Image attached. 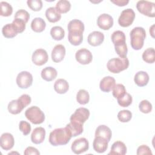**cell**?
Instances as JSON below:
<instances>
[{"label": "cell", "instance_id": "41", "mask_svg": "<svg viewBox=\"0 0 155 155\" xmlns=\"http://www.w3.org/2000/svg\"><path fill=\"white\" fill-rule=\"evenodd\" d=\"M114 48L116 53L119 56V57L120 58L127 57L128 48H127V45L126 42L114 45Z\"/></svg>", "mask_w": 155, "mask_h": 155}, {"label": "cell", "instance_id": "34", "mask_svg": "<svg viewBox=\"0 0 155 155\" xmlns=\"http://www.w3.org/2000/svg\"><path fill=\"white\" fill-rule=\"evenodd\" d=\"M143 60L148 64H153L155 61V51L153 48H148L142 54Z\"/></svg>", "mask_w": 155, "mask_h": 155}, {"label": "cell", "instance_id": "27", "mask_svg": "<svg viewBox=\"0 0 155 155\" xmlns=\"http://www.w3.org/2000/svg\"><path fill=\"white\" fill-rule=\"evenodd\" d=\"M54 89L59 94H64L69 89L68 83L64 79H58L54 82Z\"/></svg>", "mask_w": 155, "mask_h": 155}, {"label": "cell", "instance_id": "33", "mask_svg": "<svg viewBox=\"0 0 155 155\" xmlns=\"http://www.w3.org/2000/svg\"><path fill=\"white\" fill-rule=\"evenodd\" d=\"M76 100L81 105H85L88 104L90 100L88 92L84 89L79 90L76 94Z\"/></svg>", "mask_w": 155, "mask_h": 155}, {"label": "cell", "instance_id": "46", "mask_svg": "<svg viewBox=\"0 0 155 155\" xmlns=\"http://www.w3.org/2000/svg\"><path fill=\"white\" fill-rule=\"evenodd\" d=\"M136 153L137 155H141V154H150V155H151L153 154L150 147L146 145H142L139 146L137 149Z\"/></svg>", "mask_w": 155, "mask_h": 155}, {"label": "cell", "instance_id": "6", "mask_svg": "<svg viewBox=\"0 0 155 155\" xmlns=\"http://www.w3.org/2000/svg\"><path fill=\"white\" fill-rule=\"evenodd\" d=\"M135 18V13L131 8L124 10L118 19L119 24L123 27H129L132 24Z\"/></svg>", "mask_w": 155, "mask_h": 155}, {"label": "cell", "instance_id": "35", "mask_svg": "<svg viewBox=\"0 0 155 155\" xmlns=\"http://www.w3.org/2000/svg\"><path fill=\"white\" fill-rule=\"evenodd\" d=\"M56 8L60 13H66L71 8V4L67 0H60L56 5Z\"/></svg>", "mask_w": 155, "mask_h": 155}, {"label": "cell", "instance_id": "43", "mask_svg": "<svg viewBox=\"0 0 155 155\" xmlns=\"http://www.w3.org/2000/svg\"><path fill=\"white\" fill-rule=\"evenodd\" d=\"M27 3L28 7L35 12L39 11L42 8V2L41 0H28Z\"/></svg>", "mask_w": 155, "mask_h": 155}, {"label": "cell", "instance_id": "37", "mask_svg": "<svg viewBox=\"0 0 155 155\" xmlns=\"http://www.w3.org/2000/svg\"><path fill=\"white\" fill-rule=\"evenodd\" d=\"M113 96L116 99H119L127 93L125 86L121 84H117L113 88Z\"/></svg>", "mask_w": 155, "mask_h": 155}, {"label": "cell", "instance_id": "5", "mask_svg": "<svg viewBox=\"0 0 155 155\" xmlns=\"http://www.w3.org/2000/svg\"><path fill=\"white\" fill-rule=\"evenodd\" d=\"M137 10L142 14L148 17L155 16V4L148 1H139L136 4Z\"/></svg>", "mask_w": 155, "mask_h": 155}, {"label": "cell", "instance_id": "36", "mask_svg": "<svg viewBox=\"0 0 155 155\" xmlns=\"http://www.w3.org/2000/svg\"><path fill=\"white\" fill-rule=\"evenodd\" d=\"M12 13L13 8L9 3L5 1H1L0 2V14L2 16H9Z\"/></svg>", "mask_w": 155, "mask_h": 155}, {"label": "cell", "instance_id": "15", "mask_svg": "<svg viewBox=\"0 0 155 155\" xmlns=\"http://www.w3.org/2000/svg\"><path fill=\"white\" fill-rule=\"evenodd\" d=\"M104 40V35L99 31H94L89 34L87 38L88 44L93 47L100 45Z\"/></svg>", "mask_w": 155, "mask_h": 155}, {"label": "cell", "instance_id": "28", "mask_svg": "<svg viewBox=\"0 0 155 155\" xmlns=\"http://www.w3.org/2000/svg\"><path fill=\"white\" fill-rule=\"evenodd\" d=\"M46 27L45 21L41 18H35L31 22V28L33 31L36 33L43 31Z\"/></svg>", "mask_w": 155, "mask_h": 155}, {"label": "cell", "instance_id": "42", "mask_svg": "<svg viewBox=\"0 0 155 155\" xmlns=\"http://www.w3.org/2000/svg\"><path fill=\"white\" fill-rule=\"evenodd\" d=\"M139 110L143 113H149L151 111L153 107L151 104L147 100H142L139 105Z\"/></svg>", "mask_w": 155, "mask_h": 155}, {"label": "cell", "instance_id": "4", "mask_svg": "<svg viewBox=\"0 0 155 155\" xmlns=\"http://www.w3.org/2000/svg\"><path fill=\"white\" fill-rule=\"evenodd\" d=\"M25 116L33 124H41L45 120L44 113L36 106H31L27 109L25 112Z\"/></svg>", "mask_w": 155, "mask_h": 155}, {"label": "cell", "instance_id": "10", "mask_svg": "<svg viewBox=\"0 0 155 155\" xmlns=\"http://www.w3.org/2000/svg\"><path fill=\"white\" fill-rule=\"evenodd\" d=\"M48 59V56L46 50L42 48L36 50L32 54V62L36 65L41 66L45 64Z\"/></svg>", "mask_w": 155, "mask_h": 155}, {"label": "cell", "instance_id": "1", "mask_svg": "<svg viewBox=\"0 0 155 155\" xmlns=\"http://www.w3.org/2000/svg\"><path fill=\"white\" fill-rule=\"evenodd\" d=\"M72 136L69 130L64 128H56L49 135V142L53 146L64 145L68 143Z\"/></svg>", "mask_w": 155, "mask_h": 155}, {"label": "cell", "instance_id": "38", "mask_svg": "<svg viewBox=\"0 0 155 155\" xmlns=\"http://www.w3.org/2000/svg\"><path fill=\"white\" fill-rule=\"evenodd\" d=\"M118 104L122 107H127L132 103L133 98L130 94L126 93L122 97L117 99Z\"/></svg>", "mask_w": 155, "mask_h": 155}, {"label": "cell", "instance_id": "2", "mask_svg": "<svg viewBox=\"0 0 155 155\" xmlns=\"http://www.w3.org/2000/svg\"><path fill=\"white\" fill-rule=\"evenodd\" d=\"M131 47L136 50L142 48L146 37V31L143 27H136L132 29L130 34Z\"/></svg>", "mask_w": 155, "mask_h": 155}, {"label": "cell", "instance_id": "32", "mask_svg": "<svg viewBox=\"0 0 155 155\" xmlns=\"http://www.w3.org/2000/svg\"><path fill=\"white\" fill-rule=\"evenodd\" d=\"M2 33L6 38H12L18 35V33L15 30L12 23L5 25L2 28Z\"/></svg>", "mask_w": 155, "mask_h": 155}, {"label": "cell", "instance_id": "31", "mask_svg": "<svg viewBox=\"0 0 155 155\" xmlns=\"http://www.w3.org/2000/svg\"><path fill=\"white\" fill-rule=\"evenodd\" d=\"M111 41L114 45L125 42L126 38L124 33L120 30L115 31L111 35Z\"/></svg>", "mask_w": 155, "mask_h": 155}, {"label": "cell", "instance_id": "24", "mask_svg": "<svg viewBox=\"0 0 155 155\" xmlns=\"http://www.w3.org/2000/svg\"><path fill=\"white\" fill-rule=\"evenodd\" d=\"M45 16L50 22L54 23L59 21L61 18V13L57 10L56 7H51L45 11Z\"/></svg>", "mask_w": 155, "mask_h": 155}, {"label": "cell", "instance_id": "26", "mask_svg": "<svg viewBox=\"0 0 155 155\" xmlns=\"http://www.w3.org/2000/svg\"><path fill=\"white\" fill-rule=\"evenodd\" d=\"M68 39L73 45H80L83 41V33L81 31H68Z\"/></svg>", "mask_w": 155, "mask_h": 155}, {"label": "cell", "instance_id": "22", "mask_svg": "<svg viewBox=\"0 0 155 155\" xmlns=\"http://www.w3.org/2000/svg\"><path fill=\"white\" fill-rule=\"evenodd\" d=\"M41 74L44 80L50 82L56 78L58 73L54 68L52 67H47L42 70Z\"/></svg>", "mask_w": 155, "mask_h": 155}, {"label": "cell", "instance_id": "8", "mask_svg": "<svg viewBox=\"0 0 155 155\" xmlns=\"http://www.w3.org/2000/svg\"><path fill=\"white\" fill-rule=\"evenodd\" d=\"M72 151L76 154H79L87 151L89 148V142L85 137L79 138L74 140L71 147Z\"/></svg>", "mask_w": 155, "mask_h": 155}, {"label": "cell", "instance_id": "30", "mask_svg": "<svg viewBox=\"0 0 155 155\" xmlns=\"http://www.w3.org/2000/svg\"><path fill=\"white\" fill-rule=\"evenodd\" d=\"M50 35L53 39L61 41L65 36V31L60 26H54L51 28Z\"/></svg>", "mask_w": 155, "mask_h": 155}, {"label": "cell", "instance_id": "18", "mask_svg": "<svg viewBox=\"0 0 155 155\" xmlns=\"http://www.w3.org/2000/svg\"><path fill=\"white\" fill-rule=\"evenodd\" d=\"M108 142L103 137H95L93 142V149L98 153H103L108 148Z\"/></svg>", "mask_w": 155, "mask_h": 155}, {"label": "cell", "instance_id": "3", "mask_svg": "<svg viewBox=\"0 0 155 155\" xmlns=\"http://www.w3.org/2000/svg\"><path fill=\"white\" fill-rule=\"evenodd\" d=\"M129 60L125 58H114L110 59L107 64L108 70L113 73H119L128 68Z\"/></svg>", "mask_w": 155, "mask_h": 155}, {"label": "cell", "instance_id": "19", "mask_svg": "<svg viewBox=\"0 0 155 155\" xmlns=\"http://www.w3.org/2000/svg\"><path fill=\"white\" fill-rule=\"evenodd\" d=\"M112 136V133L109 127L105 125L98 126L95 131V137H101L105 139L108 142Z\"/></svg>", "mask_w": 155, "mask_h": 155}, {"label": "cell", "instance_id": "23", "mask_svg": "<svg viewBox=\"0 0 155 155\" xmlns=\"http://www.w3.org/2000/svg\"><path fill=\"white\" fill-rule=\"evenodd\" d=\"M150 78L148 73L143 71H139L134 76V81L139 87H144L148 83Z\"/></svg>", "mask_w": 155, "mask_h": 155}, {"label": "cell", "instance_id": "21", "mask_svg": "<svg viewBox=\"0 0 155 155\" xmlns=\"http://www.w3.org/2000/svg\"><path fill=\"white\" fill-rule=\"evenodd\" d=\"M127 153V147L125 144L121 141L114 142L111 147V150L108 154L124 155Z\"/></svg>", "mask_w": 155, "mask_h": 155}, {"label": "cell", "instance_id": "47", "mask_svg": "<svg viewBox=\"0 0 155 155\" xmlns=\"http://www.w3.org/2000/svg\"><path fill=\"white\" fill-rule=\"evenodd\" d=\"M24 154L25 155H30V154L39 155V154H40V153L36 148L33 147H28L25 150Z\"/></svg>", "mask_w": 155, "mask_h": 155}, {"label": "cell", "instance_id": "40", "mask_svg": "<svg viewBox=\"0 0 155 155\" xmlns=\"http://www.w3.org/2000/svg\"><path fill=\"white\" fill-rule=\"evenodd\" d=\"M25 22L20 19H15L12 22V25L18 33H22L25 29Z\"/></svg>", "mask_w": 155, "mask_h": 155}, {"label": "cell", "instance_id": "11", "mask_svg": "<svg viewBox=\"0 0 155 155\" xmlns=\"http://www.w3.org/2000/svg\"><path fill=\"white\" fill-rule=\"evenodd\" d=\"M75 58L79 64L87 65L92 61L93 55L91 51L88 50L86 48H81L76 51Z\"/></svg>", "mask_w": 155, "mask_h": 155}, {"label": "cell", "instance_id": "29", "mask_svg": "<svg viewBox=\"0 0 155 155\" xmlns=\"http://www.w3.org/2000/svg\"><path fill=\"white\" fill-rule=\"evenodd\" d=\"M68 31H84V24L79 19H73L70 21L68 24Z\"/></svg>", "mask_w": 155, "mask_h": 155}, {"label": "cell", "instance_id": "49", "mask_svg": "<svg viewBox=\"0 0 155 155\" xmlns=\"http://www.w3.org/2000/svg\"><path fill=\"white\" fill-rule=\"evenodd\" d=\"M154 25L153 24V25L150 28V34H151V36H152L153 38L154 37Z\"/></svg>", "mask_w": 155, "mask_h": 155}, {"label": "cell", "instance_id": "9", "mask_svg": "<svg viewBox=\"0 0 155 155\" xmlns=\"http://www.w3.org/2000/svg\"><path fill=\"white\" fill-rule=\"evenodd\" d=\"M90 111L88 109L81 107L76 109L74 113L70 116V121L77 122L83 124L89 117Z\"/></svg>", "mask_w": 155, "mask_h": 155}, {"label": "cell", "instance_id": "7", "mask_svg": "<svg viewBox=\"0 0 155 155\" xmlns=\"http://www.w3.org/2000/svg\"><path fill=\"white\" fill-rule=\"evenodd\" d=\"M33 76L31 74L27 71L20 72L16 77V83L21 88H28L32 85Z\"/></svg>", "mask_w": 155, "mask_h": 155}, {"label": "cell", "instance_id": "14", "mask_svg": "<svg viewBox=\"0 0 155 155\" xmlns=\"http://www.w3.org/2000/svg\"><path fill=\"white\" fill-rule=\"evenodd\" d=\"M65 55V48L63 45L58 44L54 47L51 51V59L54 62L62 61Z\"/></svg>", "mask_w": 155, "mask_h": 155}, {"label": "cell", "instance_id": "48", "mask_svg": "<svg viewBox=\"0 0 155 155\" xmlns=\"http://www.w3.org/2000/svg\"><path fill=\"white\" fill-rule=\"evenodd\" d=\"M111 2L117 6L122 7L127 5L128 2V0H111Z\"/></svg>", "mask_w": 155, "mask_h": 155}, {"label": "cell", "instance_id": "45", "mask_svg": "<svg viewBox=\"0 0 155 155\" xmlns=\"http://www.w3.org/2000/svg\"><path fill=\"white\" fill-rule=\"evenodd\" d=\"M19 128L24 136L28 135L31 131L30 124L25 120L20 121L19 124Z\"/></svg>", "mask_w": 155, "mask_h": 155}, {"label": "cell", "instance_id": "39", "mask_svg": "<svg viewBox=\"0 0 155 155\" xmlns=\"http://www.w3.org/2000/svg\"><path fill=\"white\" fill-rule=\"evenodd\" d=\"M131 117L132 113L128 110H121L117 114V118L121 122H127L131 120Z\"/></svg>", "mask_w": 155, "mask_h": 155}, {"label": "cell", "instance_id": "20", "mask_svg": "<svg viewBox=\"0 0 155 155\" xmlns=\"http://www.w3.org/2000/svg\"><path fill=\"white\" fill-rule=\"evenodd\" d=\"M8 110L13 114H18L20 113L22 110L25 108L21 101L18 99L12 100L8 104Z\"/></svg>", "mask_w": 155, "mask_h": 155}, {"label": "cell", "instance_id": "44", "mask_svg": "<svg viewBox=\"0 0 155 155\" xmlns=\"http://www.w3.org/2000/svg\"><path fill=\"white\" fill-rule=\"evenodd\" d=\"M15 19H20L27 23L30 19V14L25 10L20 9L18 10L15 15Z\"/></svg>", "mask_w": 155, "mask_h": 155}, {"label": "cell", "instance_id": "17", "mask_svg": "<svg viewBox=\"0 0 155 155\" xmlns=\"http://www.w3.org/2000/svg\"><path fill=\"white\" fill-rule=\"evenodd\" d=\"M45 137V130L44 128L39 127L35 128L31 134V142L35 144H39L44 142Z\"/></svg>", "mask_w": 155, "mask_h": 155}, {"label": "cell", "instance_id": "12", "mask_svg": "<svg viewBox=\"0 0 155 155\" xmlns=\"http://www.w3.org/2000/svg\"><path fill=\"white\" fill-rule=\"evenodd\" d=\"M97 24L100 28L107 30L112 27L113 25V19L110 15L103 13L98 16Z\"/></svg>", "mask_w": 155, "mask_h": 155}, {"label": "cell", "instance_id": "13", "mask_svg": "<svg viewBox=\"0 0 155 155\" xmlns=\"http://www.w3.org/2000/svg\"><path fill=\"white\" fill-rule=\"evenodd\" d=\"M15 144V140L13 135L9 133H3L0 137V145L4 150H11Z\"/></svg>", "mask_w": 155, "mask_h": 155}, {"label": "cell", "instance_id": "16", "mask_svg": "<svg viewBox=\"0 0 155 155\" xmlns=\"http://www.w3.org/2000/svg\"><path fill=\"white\" fill-rule=\"evenodd\" d=\"M116 85L115 79L112 76H105L100 81L99 87L100 89L106 93H108L111 91L113 87Z\"/></svg>", "mask_w": 155, "mask_h": 155}, {"label": "cell", "instance_id": "25", "mask_svg": "<svg viewBox=\"0 0 155 155\" xmlns=\"http://www.w3.org/2000/svg\"><path fill=\"white\" fill-rule=\"evenodd\" d=\"M66 127L70 131L72 137H76L80 135L82 133L84 130L83 124L74 121H70V122L66 125Z\"/></svg>", "mask_w": 155, "mask_h": 155}]
</instances>
